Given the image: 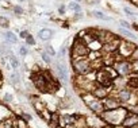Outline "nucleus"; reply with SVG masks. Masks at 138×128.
Returning a JSON list of instances; mask_svg holds the SVG:
<instances>
[{
    "mask_svg": "<svg viewBox=\"0 0 138 128\" xmlns=\"http://www.w3.org/2000/svg\"><path fill=\"white\" fill-rule=\"evenodd\" d=\"M107 107H108V108H116V107H118V103L108 100V101H107Z\"/></svg>",
    "mask_w": 138,
    "mask_h": 128,
    "instance_id": "17",
    "label": "nucleus"
},
{
    "mask_svg": "<svg viewBox=\"0 0 138 128\" xmlns=\"http://www.w3.org/2000/svg\"><path fill=\"white\" fill-rule=\"evenodd\" d=\"M138 123V117L135 115H131L129 117H126L125 121H123V125L125 127H133V125H135Z\"/></svg>",
    "mask_w": 138,
    "mask_h": 128,
    "instance_id": "4",
    "label": "nucleus"
},
{
    "mask_svg": "<svg viewBox=\"0 0 138 128\" xmlns=\"http://www.w3.org/2000/svg\"><path fill=\"white\" fill-rule=\"evenodd\" d=\"M134 70H135V72H138V59L134 62Z\"/></svg>",
    "mask_w": 138,
    "mask_h": 128,
    "instance_id": "27",
    "label": "nucleus"
},
{
    "mask_svg": "<svg viewBox=\"0 0 138 128\" xmlns=\"http://www.w3.org/2000/svg\"><path fill=\"white\" fill-rule=\"evenodd\" d=\"M75 51L77 55H85L88 53V47L84 43H80L79 42V43H75Z\"/></svg>",
    "mask_w": 138,
    "mask_h": 128,
    "instance_id": "2",
    "label": "nucleus"
},
{
    "mask_svg": "<svg viewBox=\"0 0 138 128\" xmlns=\"http://www.w3.org/2000/svg\"><path fill=\"white\" fill-rule=\"evenodd\" d=\"M26 42H27L28 45H34V43H35L34 38H33L31 35H27V38H26Z\"/></svg>",
    "mask_w": 138,
    "mask_h": 128,
    "instance_id": "18",
    "label": "nucleus"
},
{
    "mask_svg": "<svg viewBox=\"0 0 138 128\" xmlns=\"http://www.w3.org/2000/svg\"><path fill=\"white\" fill-rule=\"evenodd\" d=\"M0 24H2L3 27H7L8 26V20L6 18H0Z\"/></svg>",
    "mask_w": 138,
    "mask_h": 128,
    "instance_id": "19",
    "label": "nucleus"
},
{
    "mask_svg": "<svg viewBox=\"0 0 138 128\" xmlns=\"http://www.w3.org/2000/svg\"><path fill=\"white\" fill-rule=\"evenodd\" d=\"M119 98H121L122 101H127L130 98V92L129 91H122L119 93Z\"/></svg>",
    "mask_w": 138,
    "mask_h": 128,
    "instance_id": "8",
    "label": "nucleus"
},
{
    "mask_svg": "<svg viewBox=\"0 0 138 128\" xmlns=\"http://www.w3.org/2000/svg\"><path fill=\"white\" fill-rule=\"evenodd\" d=\"M46 51H47L50 55H54V50L51 49V46H46Z\"/></svg>",
    "mask_w": 138,
    "mask_h": 128,
    "instance_id": "22",
    "label": "nucleus"
},
{
    "mask_svg": "<svg viewBox=\"0 0 138 128\" xmlns=\"http://www.w3.org/2000/svg\"><path fill=\"white\" fill-rule=\"evenodd\" d=\"M131 58L134 59V61H137V59H138V47H135V49L133 50V53H131Z\"/></svg>",
    "mask_w": 138,
    "mask_h": 128,
    "instance_id": "16",
    "label": "nucleus"
},
{
    "mask_svg": "<svg viewBox=\"0 0 138 128\" xmlns=\"http://www.w3.org/2000/svg\"><path fill=\"white\" fill-rule=\"evenodd\" d=\"M38 36H39L41 41H50L51 36H53V31L49 30V28H44V30H41L39 32H38Z\"/></svg>",
    "mask_w": 138,
    "mask_h": 128,
    "instance_id": "1",
    "label": "nucleus"
},
{
    "mask_svg": "<svg viewBox=\"0 0 138 128\" xmlns=\"http://www.w3.org/2000/svg\"><path fill=\"white\" fill-rule=\"evenodd\" d=\"M6 39H7L8 42H11V43H16V42H18V38H16V35L14 34V32H11V31L6 32Z\"/></svg>",
    "mask_w": 138,
    "mask_h": 128,
    "instance_id": "6",
    "label": "nucleus"
},
{
    "mask_svg": "<svg viewBox=\"0 0 138 128\" xmlns=\"http://www.w3.org/2000/svg\"><path fill=\"white\" fill-rule=\"evenodd\" d=\"M42 58H44V61H45V62L50 63V58H49V55H47L46 53H44V54H42Z\"/></svg>",
    "mask_w": 138,
    "mask_h": 128,
    "instance_id": "21",
    "label": "nucleus"
},
{
    "mask_svg": "<svg viewBox=\"0 0 138 128\" xmlns=\"http://www.w3.org/2000/svg\"><path fill=\"white\" fill-rule=\"evenodd\" d=\"M129 85L130 86H138V78H130V81H129Z\"/></svg>",
    "mask_w": 138,
    "mask_h": 128,
    "instance_id": "14",
    "label": "nucleus"
},
{
    "mask_svg": "<svg viewBox=\"0 0 138 128\" xmlns=\"http://www.w3.org/2000/svg\"><path fill=\"white\" fill-rule=\"evenodd\" d=\"M19 2H20V3H22V2H26V0H19Z\"/></svg>",
    "mask_w": 138,
    "mask_h": 128,
    "instance_id": "29",
    "label": "nucleus"
},
{
    "mask_svg": "<svg viewBox=\"0 0 138 128\" xmlns=\"http://www.w3.org/2000/svg\"><path fill=\"white\" fill-rule=\"evenodd\" d=\"M75 70H77L80 73H84L88 70V63L85 62V61H77V62H75Z\"/></svg>",
    "mask_w": 138,
    "mask_h": 128,
    "instance_id": "3",
    "label": "nucleus"
},
{
    "mask_svg": "<svg viewBox=\"0 0 138 128\" xmlns=\"http://www.w3.org/2000/svg\"><path fill=\"white\" fill-rule=\"evenodd\" d=\"M57 70H58L61 78H66V70H65V68L62 65H57Z\"/></svg>",
    "mask_w": 138,
    "mask_h": 128,
    "instance_id": "10",
    "label": "nucleus"
},
{
    "mask_svg": "<svg viewBox=\"0 0 138 128\" xmlns=\"http://www.w3.org/2000/svg\"><path fill=\"white\" fill-rule=\"evenodd\" d=\"M119 24H121L123 28H131L130 23H129V22H126V20H119Z\"/></svg>",
    "mask_w": 138,
    "mask_h": 128,
    "instance_id": "13",
    "label": "nucleus"
},
{
    "mask_svg": "<svg viewBox=\"0 0 138 128\" xmlns=\"http://www.w3.org/2000/svg\"><path fill=\"white\" fill-rule=\"evenodd\" d=\"M27 35H28V32H27V31H22V32H20V36H22V38H25V39L27 38Z\"/></svg>",
    "mask_w": 138,
    "mask_h": 128,
    "instance_id": "23",
    "label": "nucleus"
},
{
    "mask_svg": "<svg viewBox=\"0 0 138 128\" xmlns=\"http://www.w3.org/2000/svg\"><path fill=\"white\" fill-rule=\"evenodd\" d=\"M92 15H93L95 18H98V19H102V20H108V22L111 20V18L106 16V15H104L103 12H100V11H93V12H92Z\"/></svg>",
    "mask_w": 138,
    "mask_h": 128,
    "instance_id": "5",
    "label": "nucleus"
},
{
    "mask_svg": "<svg viewBox=\"0 0 138 128\" xmlns=\"http://www.w3.org/2000/svg\"><path fill=\"white\" fill-rule=\"evenodd\" d=\"M15 12L16 14H22V8L20 7H15Z\"/></svg>",
    "mask_w": 138,
    "mask_h": 128,
    "instance_id": "25",
    "label": "nucleus"
},
{
    "mask_svg": "<svg viewBox=\"0 0 138 128\" xmlns=\"http://www.w3.org/2000/svg\"><path fill=\"white\" fill-rule=\"evenodd\" d=\"M121 73H123V74H126V73H129L130 72V65L127 63V62H125V63H121Z\"/></svg>",
    "mask_w": 138,
    "mask_h": 128,
    "instance_id": "9",
    "label": "nucleus"
},
{
    "mask_svg": "<svg viewBox=\"0 0 138 128\" xmlns=\"http://www.w3.org/2000/svg\"><path fill=\"white\" fill-rule=\"evenodd\" d=\"M64 53H65V46L61 47V50H60V55H64Z\"/></svg>",
    "mask_w": 138,
    "mask_h": 128,
    "instance_id": "26",
    "label": "nucleus"
},
{
    "mask_svg": "<svg viewBox=\"0 0 138 128\" xmlns=\"http://www.w3.org/2000/svg\"><path fill=\"white\" fill-rule=\"evenodd\" d=\"M69 8L73 9V11H77V12L80 11V6H79L77 3H70V4H69Z\"/></svg>",
    "mask_w": 138,
    "mask_h": 128,
    "instance_id": "12",
    "label": "nucleus"
},
{
    "mask_svg": "<svg viewBox=\"0 0 138 128\" xmlns=\"http://www.w3.org/2000/svg\"><path fill=\"white\" fill-rule=\"evenodd\" d=\"M20 54H22V55H26V54H27V50L25 49V47H20Z\"/></svg>",
    "mask_w": 138,
    "mask_h": 128,
    "instance_id": "24",
    "label": "nucleus"
},
{
    "mask_svg": "<svg viewBox=\"0 0 138 128\" xmlns=\"http://www.w3.org/2000/svg\"><path fill=\"white\" fill-rule=\"evenodd\" d=\"M9 98L12 100V96H9V94H6V100H7V101H9Z\"/></svg>",
    "mask_w": 138,
    "mask_h": 128,
    "instance_id": "28",
    "label": "nucleus"
},
{
    "mask_svg": "<svg viewBox=\"0 0 138 128\" xmlns=\"http://www.w3.org/2000/svg\"><path fill=\"white\" fill-rule=\"evenodd\" d=\"M9 61H11V63H12V68H18V66H19V62H18V59L15 58V57H14V55H11V57H9Z\"/></svg>",
    "mask_w": 138,
    "mask_h": 128,
    "instance_id": "11",
    "label": "nucleus"
},
{
    "mask_svg": "<svg viewBox=\"0 0 138 128\" xmlns=\"http://www.w3.org/2000/svg\"><path fill=\"white\" fill-rule=\"evenodd\" d=\"M123 11L126 12V15H129V16H134V12H133V11H131L130 8H127V7H125V8H123Z\"/></svg>",
    "mask_w": 138,
    "mask_h": 128,
    "instance_id": "20",
    "label": "nucleus"
},
{
    "mask_svg": "<svg viewBox=\"0 0 138 128\" xmlns=\"http://www.w3.org/2000/svg\"><path fill=\"white\" fill-rule=\"evenodd\" d=\"M11 81H12L14 84H18V82H19V75H18V73H14V74L11 75Z\"/></svg>",
    "mask_w": 138,
    "mask_h": 128,
    "instance_id": "15",
    "label": "nucleus"
},
{
    "mask_svg": "<svg viewBox=\"0 0 138 128\" xmlns=\"http://www.w3.org/2000/svg\"><path fill=\"white\" fill-rule=\"evenodd\" d=\"M119 34L125 35V36H127V38H133V39L135 38V35L133 34L131 31H129V30H125V28H119Z\"/></svg>",
    "mask_w": 138,
    "mask_h": 128,
    "instance_id": "7",
    "label": "nucleus"
}]
</instances>
